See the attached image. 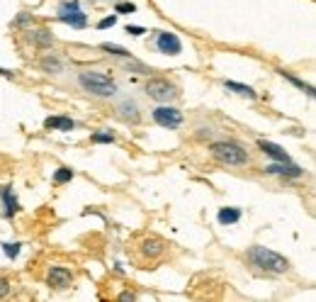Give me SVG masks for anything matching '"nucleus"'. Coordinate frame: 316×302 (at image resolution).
I'll use <instances>...</instances> for the list:
<instances>
[{"instance_id": "nucleus-26", "label": "nucleus", "mask_w": 316, "mask_h": 302, "mask_svg": "<svg viewBox=\"0 0 316 302\" xmlns=\"http://www.w3.org/2000/svg\"><path fill=\"white\" fill-rule=\"evenodd\" d=\"M20 241H12V244H3V251H5V256L8 258H12V261H15V258L20 256Z\"/></svg>"}, {"instance_id": "nucleus-15", "label": "nucleus", "mask_w": 316, "mask_h": 302, "mask_svg": "<svg viewBox=\"0 0 316 302\" xmlns=\"http://www.w3.org/2000/svg\"><path fill=\"white\" fill-rule=\"evenodd\" d=\"M44 127L46 129H59V132H71V129H76V122L71 117H46Z\"/></svg>"}, {"instance_id": "nucleus-11", "label": "nucleus", "mask_w": 316, "mask_h": 302, "mask_svg": "<svg viewBox=\"0 0 316 302\" xmlns=\"http://www.w3.org/2000/svg\"><path fill=\"white\" fill-rule=\"evenodd\" d=\"M165 241L163 239H158V236H146V239H141V244H139V251H141V256H146L149 261H153V258H161L165 254Z\"/></svg>"}, {"instance_id": "nucleus-32", "label": "nucleus", "mask_w": 316, "mask_h": 302, "mask_svg": "<svg viewBox=\"0 0 316 302\" xmlns=\"http://www.w3.org/2000/svg\"><path fill=\"white\" fill-rule=\"evenodd\" d=\"M120 300L122 302H134V300H136V295H134V292H129V290H127V292H120Z\"/></svg>"}, {"instance_id": "nucleus-22", "label": "nucleus", "mask_w": 316, "mask_h": 302, "mask_svg": "<svg viewBox=\"0 0 316 302\" xmlns=\"http://www.w3.org/2000/svg\"><path fill=\"white\" fill-rule=\"evenodd\" d=\"M15 27H17V30H30V27H32L34 24V15L32 12H20V15H17V17H15Z\"/></svg>"}, {"instance_id": "nucleus-33", "label": "nucleus", "mask_w": 316, "mask_h": 302, "mask_svg": "<svg viewBox=\"0 0 316 302\" xmlns=\"http://www.w3.org/2000/svg\"><path fill=\"white\" fill-rule=\"evenodd\" d=\"M0 76H3V78H15V73L8 71V68H0Z\"/></svg>"}, {"instance_id": "nucleus-16", "label": "nucleus", "mask_w": 316, "mask_h": 302, "mask_svg": "<svg viewBox=\"0 0 316 302\" xmlns=\"http://www.w3.org/2000/svg\"><path fill=\"white\" fill-rule=\"evenodd\" d=\"M224 88H226V90H234L236 95H243V98H248V100H258V93H255L251 86H246V83H236V80H224Z\"/></svg>"}, {"instance_id": "nucleus-2", "label": "nucleus", "mask_w": 316, "mask_h": 302, "mask_svg": "<svg viewBox=\"0 0 316 302\" xmlns=\"http://www.w3.org/2000/svg\"><path fill=\"white\" fill-rule=\"evenodd\" d=\"M209 156L221 166H248L251 163V154L243 149V144L234 142V139H219L209 144Z\"/></svg>"}, {"instance_id": "nucleus-6", "label": "nucleus", "mask_w": 316, "mask_h": 302, "mask_svg": "<svg viewBox=\"0 0 316 302\" xmlns=\"http://www.w3.org/2000/svg\"><path fill=\"white\" fill-rule=\"evenodd\" d=\"M114 115L127 124H139L143 117L141 105L136 102V98H131V95H124V98H120V100L114 102Z\"/></svg>"}, {"instance_id": "nucleus-10", "label": "nucleus", "mask_w": 316, "mask_h": 302, "mask_svg": "<svg viewBox=\"0 0 316 302\" xmlns=\"http://www.w3.org/2000/svg\"><path fill=\"white\" fill-rule=\"evenodd\" d=\"M156 49H158L161 54L178 56L183 51V42H180L178 34H173V32H156Z\"/></svg>"}, {"instance_id": "nucleus-8", "label": "nucleus", "mask_w": 316, "mask_h": 302, "mask_svg": "<svg viewBox=\"0 0 316 302\" xmlns=\"http://www.w3.org/2000/svg\"><path fill=\"white\" fill-rule=\"evenodd\" d=\"M263 171H265L268 176H280V178H302V176H304V168L292 163V158H290V161H273V163H268Z\"/></svg>"}, {"instance_id": "nucleus-12", "label": "nucleus", "mask_w": 316, "mask_h": 302, "mask_svg": "<svg viewBox=\"0 0 316 302\" xmlns=\"http://www.w3.org/2000/svg\"><path fill=\"white\" fill-rule=\"evenodd\" d=\"M39 71H44L46 76H61L66 71V61L59 54H44L39 59Z\"/></svg>"}, {"instance_id": "nucleus-30", "label": "nucleus", "mask_w": 316, "mask_h": 302, "mask_svg": "<svg viewBox=\"0 0 316 302\" xmlns=\"http://www.w3.org/2000/svg\"><path fill=\"white\" fill-rule=\"evenodd\" d=\"M127 34H131V37H143V34L149 32V30H143V27H136V24H127V30H124Z\"/></svg>"}, {"instance_id": "nucleus-3", "label": "nucleus", "mask_w": 316, "mask_h": 302, "mask_svg": "<svg viewBox=\"0 0 316 302\" xmlns=\"http://www.w3.org/2000/svg\"><path fill=\"white\" fill-rule=\"evenodd\" d=\"M246 261L251 263L253 268L258 270H265V273H287L290 270V261L282 256V254H277V251H270V249L261 246V244H255L246 251Z\"/></svg>"}, {"instance_id": "nucleus-17", "label": "nucleus", "mask_w": 316, "mask_h": 302, "mask_svg": "<svg viewBox=\"0 0 316 302\" xmlns=\"http://www.w3.org/2000/svg\"><path fill=\"white\" fill-rule=\"evenodd\" d=\"M59 20L64 24H71V27H76V30H85L88 27V15L85 12H68V15H59Z\"/></svg>"}, {"instance_id": "nucleus-7", "label": "nucleus", "mask_w": 316, "mask_h": 302, "mask_svg": "<svg viewBox=\"0 0 316 302\" xmlns=\"http://www.w3.org/2000/svg\"><path fill=\"white\" fill-rule=\"evenodd\" d=\"M73 270L71 268H64V266H51L49 273H46V283H49V288H54V290H68L71 285H73Z\"/></svg>"}, {"instance_id": "nucleus-14", "label": "nucleus", "mask_w": 316, "mask_h": 302, "mask_svg": "<svg viewBox=\"0 0 316 302\" xmlns=\"http://www.w3.org/2000/svg\"><path fill=\"white\" fill-rule=\"evenodd\" d=\"M258 149H261L265 156L273 158V161H290V154L284 151L282 146L273 144V142H265V139H261V142H258Z\"/></svg>"}, {"instance_id": "nucleus-13", "label": "nucleus", "mask_w": 316, "mask_h": 302, "mask_svg": "<svg viewBox=\"0 0 316 302\" xmlns=\"http://www.w3.org/2000/svg\"><path fill=\"white\" fill-rule=\"evenodd\" d=\"M0 200H3V214H5L8 219H12L15 214L20 212V202H17V198H15V193H12L10 185H3V188H0Z\"/></svg>"}, {"instance_id": "nucleus-1", "label": "nucleus", "mask_w": 316, "mask_h": 302, "mask_svg": "<svg viewBox=\"0 0 316 302\" xmlns=\"http://www.w3.org/2000/svg\"><path fill=\"white\" fill-rule=\"evenodd\" d=\"M76 83L80 86V90H85L88 95H93V98L109 100V98H117V93H120L117 80L109 78L107 73H100V71H78Z\"/></svg>"}, {"instance_id": "nucleus-18", "label": "nucleus", "mask_w": 316, "mask_h": 302, "mask_svg": "<svg viewBox=\"0 0 316 302\" xmlns=\"http://www.w3.org/2000/svg\"><path fill=\"white\" fill-rule=\"evenodd\" d=\"M241 219V210L239 207H221L217 212V222L224 224V227H229V224H236Z\"/></svg>"}, {"instance_id": "nucleus-5", "label": "nucleus", "mask_w": 316, "mask_h": 302, "mask_svg": "<svg viewBox=\"0 0 316 302\" xmlns=\"http://www.w3.org/2000/svg\"><path fill=\"white\" fill-rule=\"evenodd\" d=\"M151 120L158 124V127H163V129H178L185 117H183V112L178 110V107H173L170 102H161L158 107L151 110Z\"/></svg>"}, {"instance_id": "nucleus-21", "label": "nucleus", "mask_w": 316, "mask_h": 302, "mask_svg": "<svg viewBox=\"0 0 316 302\" xmlns=\"http://www.w3.org/2000/svg\"><path fill=\"white\" fill-rule=\"evenodd\" d=\"M124 66H127V71H131V73H141V76H149L153 68L146 66V64H139V61H134V59H124Z\"/></svg>"}, {"instance_id": "nucleus-31", "label": "nucleus", "mask_w": 316, "mask_h": 302, "mask_svg": "<svg viewBox=\"0 0 316 302\" xmlns=\"http://www.w3.org/2000/svg\"><path fill=\"white\" fill-rule=\"evenodd\" d=\"M10 288H12V283L5 276H0V297H5L8 292H10Z\"/></svg>"}, {"instance_id": "nucleus-4", "label": "nucleus", "mask_w": 316, "mask_h": 302, "mask_svg": "<svg viewBox=\"0 0 316 302\" xmlns=\"http://www.w3.org/2000/svg\"><path fill=\"white\" fill-rule=\"evenodd\" d=\"M143 93H146V98H151L153 102H175L178 98H180V90H178V86L170 83L168 78H161V76L146 80Z\"/></svg>"}, {"instance_id": "nucleus-29", "label": "nucleus", "mask_w": 316, "mask_h": 302, "mask_svg": "<svg viewBox=\"0 0 316 302\" xmlns=\"http://www.w3.org/2000/svg\"><path fill=\"white\" fill-rule=\"evenodd\" d=\"M117 24V15H109V17H102L98 22V30H107V27H114Z\"/></svg>"}, {"instance_id": "nucleus-24", "label": "nucleus", "mask_w": 316, "mask_h": 302, "mask_svg": "<svg viewBox=\"0 0 316 302\" xmlns=\"http://www.w3.org/2000/svg\"><path fill=\"white\" fill-rule=\"evenodd\" d=\"M71 180H73V171L71 168H56V173H54L56 185H64V183H71Z\"/></svg>"}, {"instance_id": "nucleus-20", "label": "nucleus", "mask_w": 316, "mask_h": 302, "mask_svg": "<svg viewBox=\"0 0 316 302\" xmlns=\"http://www.w3.org/2000/svg\"><path fill=\"white\" fill-rule=\"evenodd\" d=\"M100 49L105 51V54H109V56H120V59H129V49H124V46H120V44H109V42H105V44H100Z\"/></svg>"}, {"instance_id": "nucleus-27", "label": "nucleus", "mask_w": 316, "mask_h": 302, "mask_svg": "<svg viewBox=\"0 0 316 302\" xmlns=\"http://www.w3.org/2000/svg\"><path fill=\"white\" fill-rule=\"evenodd\" d=\"M114 12H117V15H131V12H136V5H134V3H117V5H114Z\"/></svg>"}, {"instance_id": "nucleus-19", "label": "nucleus", "mask_w": 316, "mask_h": 302, "mask_svg": "<svg viewBox=\"0 0 316 302\" xmlns=\"http://www.w3.org/2000/svg\"><path fill=\"white\" fill-rule=\"evenodd\" d=\"M277 73H280V76H282L284 80H290L292 86H297V88H302V90H304V93H306V95H309V98H314V88H311L309 83H304V80H302V78H297V76H292V73H287V71H282V68H277Z\"/></svg>"}, {"instance_id": "nucleus-25", "label": "nucleus", "mask_w": 316, "mask_h": 302, "mask_svg": "<svg viewBox=\"0 0 316 302\" xmlns=\"http://www.w3.org/2000/svg\"><path fill=\"white\" fill-rule=\"evenodd\" d=\"M80 10V0H61L59 3V15H68V12Z\"/></svg>"}, {"instance_id": "nucleus-9", "label": "nucleus", "mask_w": 316, "mask_h": 302, "mask_svg": "<svg viewBox=\"0 0 316 302\" xmlns=\"http://www.w3.org/2000/svg\"><path fill=\"white\" fill-rule=\"evenodd\" d=\"M24 42L32 44L34 49H51L56 44V37L46 27H37V30L30 27V30H24Z\"/></svg>"}, {"instance_id": "nucleus-28", "label": "nucleus", "mask_w": 316, "mask_h": 302, "mask_svg": "<svg viewBox=\"0 0 316 302\" xmlns=\"http://www.w3.org/2000/svg\"><path fill=\"white\" fill-rule=\"evenodd\" d=\"M195 136L199 139V142H207V139H212V136H214V129H212V127H197Z\"/></svg>"}, {"instance_id": "nucleus-23", "label": "nucleus", "mask_w": 316, "mask_h": 302, "mask_svg": "<svg viewBox=\"0 0 316 302\" xmlns=\"http://www.w3.org/2000/svg\"><path fill=\"white\" fill-rule=\"evenodd\" d=\"M90 142H93V144H114L117 136L112 134V132H93V134H90Z\"/></svg>"}]
</instances>
